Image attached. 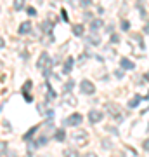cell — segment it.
<instances>
[{"label": "cell", "mask_w": 149, "mask_h": 157, "mask_svg": "<svg viewBox=\"0 0 149 157\" xmlns=\"http://www.w3.org/2000/svg\"><path fill=\"white\" fill-rule=\"evenodd\" d=\"M61 14H62V21H68V14H66V11H64V9L61 11Z\"/></svg>", "instance_id": "obj_26"}, {"label": "cell", "mask_w": 149, "mask_h": 157, "mask_svg": "<svg viewBox=\"0 0 149 157\" xmlns=\"http://www.w3.org/2000/svg\"><path fill=\"white\" fill-rule=\"evenodd\" d=\"M83 157H97V155H95L94 152H90V154H85V155H83Z\"/></svg>", "instance_id": "obj_28"}, {"label": "cell", "mask_w": 149, "mask_h": 157, "mask_svg": "<svg viewBox=\"0 0 149 157\" xmlns=\"http://www.w3.org/2000/svg\"><path fill=\"white\" fill-rule=\"evenodd\" d=\"M102 25H104L102 19H92V21H90V30H92V32H97L99 28H102Z\"/></svg>", "instance_id": "obj_9"}, {"label": "cell", "mask_w": 149, "mask_h": 157, "mask_svg": "<svg viewBox=\"0 0 149 157\" xmlns=\"http://www.w3.org/2000/svg\"><path fill=\"white\" fill-rule=\"evenodd\" d=\"M140 100H142V96H140V94H135L132 100L128 101V107H130V108H135V107L139 105V101H140Z\"/></svg>", "instance_id": "obj_13"}, {"label": "cell", "mask_w": 149, "mask_h": 157, "mask_svg": "<svg viewBox=\"0 0 149 157\" xmlns=\"http://www.w3.org/2000/svg\"><path fill=\"white\" fill-rule=\"evenodd\" d=\"M52 65H54V61L50 59V56L47 54V52H42L40 54V58H38V61H37V67L38 68H52Z\"/></svg>", "instance_id": "obj_3"}, {"label": "cell", "mask_w": 149, "mask_h": 157, "mask_svg": "<svg viewBox=\"0 0 149 157\" xmlns=\"http://www.w3.org/2000/svg\"><path fill=\"white\" fill-rule=\"evenodd\" d=\"M120 42V37L118 35H111V44H118Z\"/></svg>", "instance_id": "obj_24"}, {"label": "cell", "mask_w": 149, "mask_h": 157, "mask_svg": "<svg viewBox=\"0 0 149 157\" xmlns=\"http://www.w3.org/2000/svg\"><path fill=\"white\" fill-rule=\"evenodd\" d=\"M73 87H75V80H68L66 84H64V93H71Z\"/></svg>", "instance_id": "obj_19"}, {"label": "cell", "mask_w": 149, "mask_h": 157, "mask_svg": "<svg viewBox=\"0 0 149 157\" xmlns=\"http://www.w3.org/2000/svg\"><path fill=\"white\" fill-rule=\"evenodd\" d=\"M144 32H146V33H149V23L146 25V28H144Z\"/></svg>", "instance_id": "obj_29"}, {"label": "cell", "mask_w": 149, "mask_h": 157, "mask_svg": "<svg viewBox=\"0 0 149 157\" xmlns=\"http://www.w3.org/2000/svg\"><path fill=\"white\" fill-rule=\"evenodd\" d=\"M115 77L116 78H123V68L122 70H115Z\"/></svg>", "instance_id": "obj_22"}, {"label": "cell", "mask_w": 149, "mask_h": 157, "mask_svg": "<svg viewBox=\"0 0 149 157\" xmlns=\"http://www.w3.org/2000/svg\"><path fill=\"white\" fill-rule=\"evenodd\" d=\"M102 117H104V115H102V112H101V110H90V112H88V121H90L92 124L101 122V121H102Z\"/></svg>", "instance_id": "obj_6"}, {"label": "cell", "mask_w": 149, "mask_h": 157, "mask_svg": "<svg viewBox=\"0 0 149 157\" xmlns=\"http://www.w3.org/2000/svg\"><path fill=\"white\" fill-rule=\"evenodd\" d=\"M73 65H75V59L73 58H68L66 61H64V65H62V73L64 75H69L73 70Z\"/></svg>", "instance_id": "obj_7"}, {"label": "cell", "mask_w": 149, "mask_h": 157, "mask_svg": "<svg viewBox=\"0 0 149 157\" xmlns=\"http://www.w3.org/2000/svg\"><path fill=\"white\" fill-rule=\"evenodd\" d=\"M120 26H122L123 32H127V30H130V23H128V21H122V25H120Z\"/></svg>", "instance_id": "obj_21"}, {"label": "cell", "mask_w": 149, "mask_h": 157, "mask_svg": "<svg viewBox=\"0 0 149 157\" xmlns=\"http://www.w3.org/2000/svg\"><path fill=\"white\" fill-rule=\"evenodd\" d=\"M64 138H66V131H64V129H57V131H55V140L62 141Z\"/></svg>", "instance_id": "obj_15"}, {"label": "cell", "mask_w": 149, "mask_h": 157, "mask_svg": "<svg viewBox=\"0 0 149 157\" xmlns=\"http://www.w3.org/2000/svg\"><path fill=\"white\" fill-rule=\"evenodd\" d=\"M83 32H85V26H83V25H80V23L73 26V35H75V37H82Z\"/></svg>", "instance_id": "obj_10"}, {"label": "cell", "mask_w": 149, "mask_h": 157, "mask_svg": "<svg viewBox=\"0 0 149 157\" xmlns=\"http://www.w3.org/2000/svg\"><path fill=\"white\" fill-rule=\"evenodd\" d=\"M64 100L68 101L66 105H76V98H75V96H69V93H64Z\"/></svg>", "instance_id": "obj_14"}, {"label": "cell", "mask_w": 149, "mask_h": 157, "mask_svg": "<svg viewBox=\"0 0 149 157\" xmlns=\"http://www.w3.org/2000/svg\"><path fill=\"white\" fill-rule=\"evenodd\" d=\"M82 122H83V115L82 113H71V115L64 121L66 126H73V128H75V126H80Z\"/></svg>", "instance_id": "obj_4"}, {"label": "cell", "mask_w": 149, "mask_h": 157, "mask_svg": "<svg viewBox=\"0 0 149 157\" xmlns=\"http://www.w3.org/2000/svg\"><path fill=\"white\" fill-rule=\"evenodd\" d=\"M142 147H144V150H146V152H149V138H147V140H144Z\"/></svg>", "instance_id": "obj_25"}, {"label": "cell", "mask_w": 149, "mask_h": 157, "mask_svg": "<svg viewBox=\"0 0 149 157\" xmlns=\"http://www.w3.org/2000/svg\"><path fill=\"white\" fill-rule=\"evenodd\" d=\"M87 141H88L87 131H75V133H73V143H75V145L83 147V145H87Z\"/></svg>", "instance_id": "obj_1"}, {"label": "cell", "mask_w": 149, "mask_h": 157, "mask_svg": "<svg viewBox=\"0 0 149 157\" xmlns=\"http://www.w3.org/2000/svg\"><path fill=\"white\" fill-rule=\"evenodd\" d=\"M120 67H122L123 70H133V68H135V63L130 61L128 58H122V59H120Z\"/></svg>", "instance_id": "obj_8"}, {"label": "cell", "mask_w": 149, "mask_h": 157, "mask_svg": "<svg viewBox=\"0 0 149 157\" xmlns=\"http://www.w3.org/2000/svg\"><path fill=\"white\" fill-rule=\"evenodd\" d=\"M31 30H33V23L30 21V19H26V21H23L21 25H19L17 33H19V35H30V33H31Z\"/></svg>", "instance_id": "obj_5"}, {"label": "cell", "mask_w": 149, "mask_h": 157, "mask_svg": "<svg viewBox=\"0 0 149 157\" xmlns=\"http://www.w3.org/2000/svg\"><path fill=\"white\" fill-rule=\"evenodd\" d=\"M12 6H14L16 11H23V9H24V0H14V4H12Z\"/></svg>", "instance_id": "obj_16"}, {"label": "cell", "mask_w": 149, "mask_h": 157, "mask_svg": "<svg viewBox=\"0 0 149 157\" xmlns=\"http://www.w3.org/2000/svg\"><path fill=\"white\" fill-rule=\"evenodd\" d=\"M80 89H82L83 94H88V96H92L95 93V86L92 80H88V78H83L82 82H80Z\"/></svg>", "instance_id": "obj_2"}, {"label": "cell", "mask_w": 149, "mask_h": 157, "mask_svg": "<svg viewBox=\"0 0 149 157\" xmlns=\"http://www.w3.org/2000/svg\"><path fill=\"white\" fill-rule=\"evenodd\" d=\"M37 129H38V126H33V128L30 129V131H28V133H26L24 136H23V138H24V140H30L31 136H35V133H37Z\"/></svg>", "instance_id": "obj_17"}, {"label": "cell", "mask_w": 149, "mask_h": 157, "mask_svg": "<svg viewBox=\"0 0 149 157\" xmlns=\"http://www.w3.org/2000/svg\"><path fill=\"white\" fill-rule=\"evenodd\" d=\"M45 143H49V138H47V136H40L37 141H33V143H31V147H33V148H37V147H44Z\"/></svg>", "instance_id": "obj_11"}, {"label": "cell", "mask_w": 149, "mask_h": 157, "mask_svg": "<svg viewBox=\"0 0 149 157\" xmlns=\"http://www.w3.org/2000/svg\"><path fill=\"white\" fill-rule=\"evenodd\" d=\"M4 47H5V39L0 37V49H4Z\"/></svg>", "instance_id": "obj_27"}, {"label": "cell", "mask_w": 149, "mask_h": 157, "mask_svg": "<svg viewBox=\"0 0 149 157\" xmlns=\"http://www.w3.org/2000/svg\"><path fill=\"white\" fill-rule=\"evenodd\" d=\"M28 14L30 16H37V9L35 7H28Z\"/></svg>", "instance_id": "obj_23"}, {"label": "cell", "mask_w": 149, "mask_h": 157, "mask_svg": "<svg viewBox=\"0 0 149 157\" xmlns=\"http://www.w3.org/2000/svg\"><path fill=\"white\" fill-rule=\"evenodd\" d=\"M87 42H88V44H92V45H99L101 39L97 37V33H95V32H92V35L87 39Z\"/></svg>", "instance_id": "obj_12"}, {"label": "cell", "mask_w": 149, "mask_h": 157, "mask_svg": "<svg viewBox=\"0 0 149 157\" xmlns=\"http://www.w3.org/2000/svg\"><path fill=\"white\" fill-rule=\"evenodd\" d=\"M80 6H82V7H85V9H87L88 6H92V0H80Z\"/></svg>", "instance_id": "obj_20"}, {"label": "cell", "mask_w": 149, "mask_h": 157, "mask_svg": "<svg viewBox=\"0 0 149 157\" xmlns=\"http://www.w3.org/2000/svg\"><path fill=\"white\" fill-rule=\"evenodd\" d=\"M64 157H78V152L75 148H66L64 150Z\"/></svg>", "instance_id": "obj_18"}]
</instances>
